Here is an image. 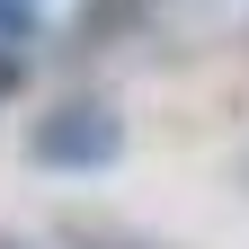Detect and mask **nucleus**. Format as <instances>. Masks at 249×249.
<instances>
[{
  "mask_svg": "<svg viewBox=\"0 0 249 249\" xmlns=\"http://www.w3.org/2000/svg\"><path fill=\"white\" fill-rule=\"evenodd\" d=\"M116 142H124L116 116L89 107V98H80V107H53V116L36 124V160H45V169H107Z\"/></svg>",
  "mask_w": 249,
  "mask_h": 249,
  "instance_id": "nucleus-1",
  "label": "nucleus"
},
{
  "mask_svg": "<svg viewBox=\"0 0 249 249\" xmlns=\"http://www.w3.org/2000/svg\"><path fill=\"white\" fill-rule=\"evenodd\" d=\"M9 89H18V53L0 45V98H9Z\"/></svg>",
  "mask_w": 249,
  "mask_h": 249,
  "instance_id": "nucleus-2",
  "label": "nucleus"
},
{
  "mask_svg": "<svg viewBox=\"0 0 249 249\" xmlns=\"http://www.w3.org/2000/svg\"><path fill=\"white\" fill-rule=\"evenodd\" d=\"M0 249H27V240H0Z\"/></svg>",
  "mask_w": 249,
  "mask_h": 249,
  "instance_id": "nucleus-3",
  "label": "nucleus"
}]
</instances>
